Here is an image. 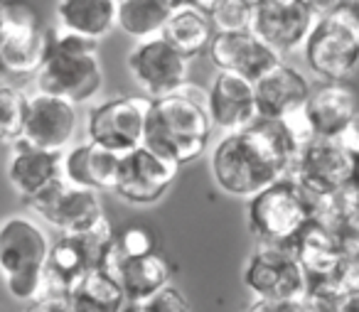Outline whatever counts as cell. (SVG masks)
Listing matches in <instances>:
<instances>
[{
    "mask_svg": "<svg viewBox=\"0 0 359 312\" xmlns=\"http://www.w3.org/2000/svg\"><path fill=\"white\" fill-rule=\"evenodd\" d=\"M76 133V109L74 101L62 99L50 91H37L30 96V111H27L22 138L32 145L47 150H62L74 140Z\"/></svg>",
    "mask_w": 359,
    "mask_h": 312,
    "instance_id": "obj_15",
    "label": "cell"
},
{
    "mask_svg": "<svg viewBox=\"0 0 359 312\" xmlns=\"http://www.w3.org/2000/svg\"><path fill=\"white\" fill-rule=\"evenodd\" d=\"M215 32L217 27L205 8L185 6L172 13V18L168 20V25L163 27L160 35L172 47H177L182 55H187L192 60L202 50H210V42L215 37Z\"/></svg>",
    "mask_w": 359,
    "mask_h": 312,
    "instance_id": "obj_27",
    "label": "cell"
},
{
    "mask_svg": "<svg viewBox=\"0 0 359 312\" xmlns=\"http://www.w3.org/2000/svg\"><path fill=\"white\" fill-rule=\"evenodd\" d=\"M298 143L283 118L261 116L251 126L229 130L212 153V177L224 194L251 199L290 175Z\"/></svg>",
    "mask_w": 359,
    "mask_h": 312,
    "instance_id": "obj_1",
    "label": "cell"
},
{
    "mask_svg": "<svg viewBox=\"0 0 359 312\" xmlns=\"http://www.w3.org/2000/svg\"><path fill=\"white\" fill-rule=\"evenodd\" d=\"M315 217H318V197H313L290 175L256 192L246 207L249 231L261 243H276V246H290Z\"/></svg>",
    "mask_w": 359,
    "mask_h": 312,
    "instance_id": "obj_4",
    "label": "cell"
},
{
    "mask_svg": "<svg viewBox=\"0 0 359 312\" xmlns=\"http://www.w3.org/2000/svg\"><path fill=\"white\" fill-rule=\"evenodd\" d=\"M121 0H57L62 30L101 42L118 25Z\"/></svg>",
    "mask_w": 359,
    "mask_h": 312,
    "instance_id": "obj_25",
    "label": "cell"
},
{
    "mask_svg": "<svg viewBox=\"0 0 359 312\" xmlns=\"http://www.w3.org/2000/svg\"><path fill=\"white\" fill-rule=\"evenodd\" d=\"M244 285L256 300H305L310 276L293 246L264 243L244 266Z\"/></svg>",
    "mask_w": 359,
    "mask_h": 312,
    "instance_id": "obj_7",
    "label": "cell"
},
{
    "mask_svg": "<svg viewBox=\"0 0 359 312\" xmlns=\"http://www.w3.org/2000/svg\"><path fill=\"white\" fill-rule=\"evenodd\" d=\"M290 246H293L295 256L300 258L303 268L308 271L310 280L332 276V271L337 268V263L342 261L344 251H347L344 238L318 217L298 233V238Z\"/></svg>",
    "mask_w": 359,
    "mask_h": 312,
    "instance_id": "obj_23",
    "label": "cell"
},
{
    "mask_svg": "<svg viewBox=\"0 0 359 312\" xmlns=\"http://www.w3.org/2000/svg\"><path fill=\"white\" fill-rule=\"evenodd\" d=\"M212 22L217 30H251L254 25V0H215L210 8Z\"/></svg>",
    "mask_w": 359,
    "mask_h": 312,
    "instance_id": "obj_30",
    "label": "cell"
},
{
    "mask_svg": "<svg viewBox=\"0 0 359 312\" xmlns=\"http://www.w3.org/2000/svg\"><path fill=\"white\" fill-rule=\"evenodd\" d=\"M121 160L123 153L114 148L89 140V143L74 145L69 153L65 155V179L79 184V187L89 189H116L121 172Z\"/></svg>",
    "mask_w": 359,
    "mask_h": 312,
    "instance_id": "obj_21",
    "label": "cell"
},
{
    "mask_svg": "<svg viewBox=\"0 0 359 312\" xmlns=\"http://www.w3.org/2000/svg\"><path fill=\"white\" fill-rule=\"evenodd\" d=\"M337 140L354 155V158L359 160V111L354 114V118L349 121V126L342 130V135H339Z\"/></svg>",
    "mask_w": 359,
    "mask_h": 312,
    "instance_id": "obj_36",
    "label": "cell"
},
{
    "mask_svg": "<svg viewBox=\"0 0 359 312\" xmlns=\"http://www.w3.org/2000/svg\"><path fill=\"white\" fill-rule=\"evenodd\" d=\"M116 251L121 256H145V253L158 251V238L145 226H128L116 238Z\"/></svg>",
    "mask_w": 359,
    "mask_h": 312,
    "instance_id": "obj_33",
    "label": "cell"
},
{
    "mask_svg": "<svg viewBox=\"0 0 359 312\" xmlns=\"http://www.w3.org/2000/svg\"><path fill=\"white\" fill-rule=\"evenodd\" d=\"M310 94H313V89H310V81L305 79L303 72L283 65V62L256 81L261 116H269V118H285L293 111L303 109Z\"/></svg>",
    "mask_w": 359,
    "mask_h": 312,
    "instance_id": "obj_22",
    "label": "cell"
},
{
    "mask_svg": "<svg viewBox=\"0 0 359 312\" xmlns=\"http://www.w3.org/2000/svg\"><path fill=\"white\" fill-rule=\"evenodd\" d=\"M320 280H327L342 297L357 295L359 292V246L347 248L342 261H339L337 268L332 271V276L320 278Z\"/></svg>",
    "mask_w": 359,
    "mask_h": 312,
    "instance_id": "obj_32",
    "label": "cell"
},
{
    "mask_svg": "<svg viewBox=\"0 0 359 312\" xmlns=\"http://www.w3.org/2000/svg\"><path fill=\"white\" fill-rule=\"evenodd\" d=\"M27 111H30V99L20 89L3 86L0 89V135L6 143H18L25 130Z\"/></svg>",
    "mask_w": 359,
    "mask_h": 312,
    "instance_id": "obj_29",
    "label": "cell"
},
{
    "mask_svg": "<svg viewBox=\"0 0 359 312\" xmlns=\"http://www.w3.org/2000/svg\"><path fill=\"white\" fill-rule=\"evenodd\" d=\"M74 312H118L130 305L121 278L111 268H91L69 292Z\"/></svg>",
    "mask_w": 359,
    "mask_h": 312,
    "instance_id": "obj_26",
    "label": "cell"
},
{
    "mask_svg": "<svg viewBox=\"0 0 359 312\" xmlns=\"http://www.w3.org/2000/svg\"><path fill=\"white\" fill-rule=\"evenodd\" d=\"M283 123L288 126L290 135H293V140L298 143V150L303 148V145H308L310 140L318 138V135H315L313 123H310V116H308V111H305V106H303V109H298V111H293V114L285 116Z\"/></svg>",
    "mask_w": 359,
    "mask_h": 312,
    "instance_id": "obj_35",
    "label": "cell"
},
{
    "mask_svg": "<svg viewBox=\"0 0 359 312\" xmlns=\"http://www.w3.org/2000/svg\"><path fill=\"white\" fill-rule=\"evenodd\" d=\"M357 172V158L337 138H315L298 150L290 177H295L313 197H332L347 187Z\"/></svg>",
    "mask_w": 359,
    "mask_h": 312,
    "instance_id": "obj_8",
    "label": "cell"
},
{
    "mask_svg": "<svg viewBox=\"0 0 359 312\" xmlns=\"http://www.w3.org/2000/svg\"><path fill=\"white\" fill-rule=\"evenodd\" d=\"M114 241V226L106 217H101L99 222L81 229V231L62 233L60 241L52 246L50 261H47V276H50L52 290L69 295L91 268L104 266Z\"/></svg>",
    "mask_w": 359,
    "mask_h": 312,
    "instance_id": "obj_6",
    "label": "cell"
},
{
    "mask_svg": "<svg viewBox=\"0 0 359 312\" xmlns=\"http://www.w3.org/2000/svg\"><path fill=\"white\" fill-rule=\"evenodd\" d=\"M0 3H11V0H0Z\"/></svg>",
    "mask_w": 359,
    "mask_h": 312,
    "instance_id": "obj_42",
    "label": "cell"
},
{
    "mask_svg": "<svg viewBox=\"0 0 359 312\" xmlns=\"http://www.w3.org/2000/svg\"><path fill=\"white\" fill-rule=\"evenodd\" d=\"M354 246H359V229H357V233H354Z\"/></svg>",
    "mask_w": 359,
    "mask_h": 312,
    "instance_id": "obj_41",
    "label": "cell"
},
{
    "mask_svg": "<svg viewBox=\"0 0 359 312\" xmlns=\"http://www.w3.org/2000/svg\"><path fill=\"white\" fill-rule=\"evenodd\" d=\"M354 182L359 184V160H357V172H354Z\"/></svg>",
    "mask_w": 359,
    "mask_h": 312,
    "instance_id": "obj_40",
    "label": "cell"
},
{
    "mask_svg": "<svg viewBox=\"0 0 359 312\" xmlns=\"http://www.w3.org/2000/svg\"><path fill=\"white\" fill-rule=\"evenodd\" d=\"M6 287H8V292L20 302H40L42 297L52 290L47 268L11 273V276H6Z\"/></svg>",
    "mask_w": 359,
    "mask_h": 312,
    "instance_id": "obj_31",
    "label": "cell"
},
{
    "mask_svg": "<svg viewBox=\"0 0 359 312\" xmlns=\"http://www.w3.org/2000/svg\"><path fill=\"white\" fill-rule=\"evenodd\" d=\"M185 89L177 94L150 99L143 140V145L172 160L180 168L202 158L215 128L207 104L202 106Z\"/></svg>",
    "mask_w": 359,
    "mask_h": 312,
    "instance_id": "obj_2",
    "label": "cell"
},
{
    "mask_svg": "<svg viewBox=\"0 0 359 312\" xmlns=\"http://www.w3.org/2000/svg\"><path fill=\"white\" fill-rule=\"evenodd\" d=\"M212 3H215V0H175V6L177 8H185V6H200V8H210Z\"/></svg>",
    "mask_w": 359,
    "mask_h": 312,
    "instance_id": "obj_39",
    "label": "cell"
},
{
    "mask_svg": "<svg viewBox=\"0 0 359 312\" xmlns=\"http://www.w3.org/2000/svg\"><path fill=\"white\" fill-rule=\"evenodd\" d=\"M318 15L308 0H254L251 30L283 55L305 47Z\"/></svg>",
    "mask_w": 359,
    "mask_h": 312,
    "instance_id": "obj_12",
    "label": "cell"
},
{
    "mask_svg": "<svg viewBox=\"0 0 359 312\" xmlns=\"http://www.w3.org/2000/svg\"><path fill=\"white\" fill-rule=\"evenodd\" d=\"M50 40L52 30H45L42 25L0 30V62L6 72L15 76L40 74L50 52Z\"/></svg>",
    "mask_w": 359,
    "mask_h": 312,
    "instance_id": "obj_24",
    "label": "cell"
},
{
    "mask_svg": "<svg viewBox=\"0 0 359 312\" xmlns=\"http://www.w3.org/2000/svg\"><path fill=\"white\" fill-rule=\"evenodd\" d=\"M52 243L37 224L22 217H11L0 229V268L3 276L47 268Z\"/></svg>",
    "mask_w": 359,
    "mask_h": 312,
    "instance_id": "obj_19",
    "label": "cell"
},
{
    "mask_svg": "<svg viewBox=\"0 0 359 312\" xmlns=\"http://www.w3.org/2000/svg\"><path fill=\"white\" fill-rule=\"evenodd\" d=\"M27 207L62 233L81 231L104 217L99 189L79 187L69 179L57 182L55 187L27 202Z\"/></svg>",
    "mask_w": 359,
    "mask_h": 312,
    "instance_id": "obj_13",
    "label": "cell"
},
{
    "mask_svg": "<svg viewBox=\"0 0 359 312\" xmlns=\"http://www.w3.org/2000/svg\"><path fill=\"white\" fill-rule=\"evenodd\" d=\"M8 179L20 199H25V204L32 202L65 179V155L32 145L27 140H18L8 163Z\"/></svg>",
    "mask_w": 359,
    "mask_h": 312,
    "instance_id": "obj_17",
    "label": "cell"
},
{
    "mask_svg": "<svg viewBox=\"0 0 359 312\" xmlns=\"http://www.w3.org/2000/svg\"><path fill=\"white\" fill-rule=\"evenodd\" d=\"M177 170L180 165H175L172 160L158 155L148 145H138V148L123 153L114 192L123 202L135 204V207H148L168 194V189L177 179Z\"/></svg>",
    "mask_w": 359,
    "mask_h": 312,
    "instance_id": "obj_10",
    "label": "cell"
},
{
    "mask_svg": "<svg viewBox=\"0 0 359 312\" xmlns=\"http://www.w3.org/2000/svg\"><path fill=\"white\" fill-rule=\"evenodd\" d=\"M37 81L42 91H50L74 104L89 101L104 86L99 42L69 30H52L50 52Z\"/></svg>",
    "mask_w": 359,
    "mask_h": 312,
    "instance_id": "obj_3",
    "label": "cell"
},
{
    "mask_svg": "<svg viewBox=\"0 0 359 312\" xmlns=\"http://www.w3.org/2000/svg\"><path fill=\"white\" fill-rule=\"evenodd\" d=\"M104 266L121 278L133 310H138L155 292L170 285V278H172V266L160 251L145 253V256H121L116 251V241L106 256Z\"/></svg>",
    "mask_w": 359,
    "mask_h": 312,
    "instance_id": "obj_18",
    "label": "cell"
},
{
    "mask_svg": "<svg viewBox=\"0 0 359 312\" xmlns=\"http://www.w3.org/2000/svg\"><path fill=\"white\" fill-rule=\"evenodd\" d=\"M303 50L320 79L347 81L359 67V0H342L320 15Z\"/></svg>",
    "mask_w": 359,
    "mask_h": 312,
    "instance_id": "obj_5",
    "label": "cell"
},
{
    "mask_svg": "<svg viewBox=\"0 0 359 312\" xmlns=\"http://www.w3.org/2000/svg\"><path fill=\"white\" fill-rule=\"evenodd\" d=\"M310 3V8H313L315 11V15H327V13H332L334 8L339 6V3H342V0H308Z\"/></svg>",
    "mask_w": 359,
    "mask_h": 312,
    "instance_id": "obj_37",
    "label": "cell"
},
{
    "mask_svg": "<svg viewBox=\"0 0 359 312\" xmlns=\"http://www.w3.org/2000/svg\"><path fill=\"white\" fill-rule=\"evenodd\" d=\"M175 11V0H121L118 27L135 40H148L163 32Z\"/></svg>",
    "mask_w": 359,
    "mask_h": 312,
    "instance_id": "obj_28",
    "label": "cell"
},
{
    "mask_svg": "<svg viewBox=\"0 0 359 312\" xmlns=\"http://www.w3.org/2000/svg\"><path fill=\"white\" fill-rule=\"evenodd\" d=\"M150 99H135V96H118L96 106L89 114V140L114 148L118 153L143 145L145 123H148Z\"/></svg>",
    "mask_w": 359,
    "mask_h": 312,
    "instance_id": "obj_11",
    "label": "cell"
},
{
    "mask_svg": "<svg viewBox=\"0 0 359 312\" xmlns=\"http://www.w3.org/2000/svg\"><path fill=\"white\" fill-rule=\"evenodd\" d=\"M210 60L219 72H236L259 81L266 72L280 65V52L261 40L254 30H217L210 42Z\"/></svg>",
    "mask_w": 359,
    "mask_h": 312,
    "instance_id": "obj_14",
    "label": "cell"
},
{
    "mask_svg": "<svg viewBox=\"0 0 359 312\" xmlns=\"http://www.w3.org/2000/svg\"><path fill=\"white\" fill-rule=\"evenodd\" d=\"M140 312H187L190 310V302L177 287L165 285L163 290L155 292L150 300H145L143 305L138 307Z\"/></svg>",
    "mask_w": 359,
    "mask_h": 312,
    "instance_id": "obj_34",
    "label": "cell"
},
{
    "mask_svg": "<svg viewBox=\"0 0 359 312\" xmlns=\"http://www.w3.org/2000/svg\"><path fill=\"white\" fill-rule=\"evenodd\" d=\"M339 310H342V312H359V292H357V295L344 297L342 305H339Z\"/></svg>",
    "mask_w": 359,
    "mask_h": 312,
    "instance_id": "obj_38",
    "label": "cell"
},
{
    "mask_svg": "<svg viewBox=\"0 0 359 312\" xmlns=\"http://www.w3.org/2000/svg\"><path fill=\"white\" fill-rule=\"evenodd\" d=\"M305 111L315 135L320 138H339L342 130L349 126L354 114L359 111V94L347 81H327L310 94Z\"/></svg>",
    "mask_w": 359,
    "mask_h": 312,
    "instance_id": "obj_20",
    "label": "cell"
},
{
    "mask_svg": "<svg viewBox=\"0 0 359 312\" xmlns=\"http://www.w3.org/2000/svg\"><path fill=\"white\" fill-rule=\"evenodd\" d=\"M207 111L217 128L226 133L251 126L256 118H261L256 81L236 72H219L207 94Z\"/></svg>",
    "mask_w": 359,
    "mask_h": 312,
    "instance_id": "obj_16",
    "label": "cell"
},
{
    "mask_svg": "<svg viewBox=\"0 0 359 312\" xmlns=\"http://www.w3.org/2000/svg\"><path fill=\"white\" fill-rule=\"evenodd\" d=\"M128 72L148 99L177 94L187 86L190 57L172 47L163 35L140 40L128 55Z\"/></svg>",
    "mask_w": 359,
    "mask_h": 312,
    "instance_id": "obj_9",
    "label": "cell"
}]
</instances>
